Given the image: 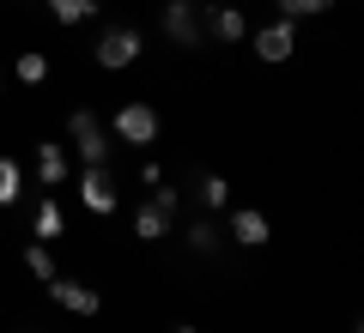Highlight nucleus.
Masks as SVG:
<instances>
[{
	"instance_id": "ddd939ff",
	"label": "nucleus",
	"mask_w": 364,
	"mask_h": 333,
	"mask_svg": "<svg viewBox=\"0 0 364 333\" xmlns=\"http://www.w3.org/2000/svg\"><path fill=\"white\" fill-rule=\"evenodd\" d=\"M67 176H73V164H67V146L37 140V182H43V188H67Z\"/></svg>"
},
{
	"instance_id": "423d86ee",
	"label": "nucleus",
	"mask_w": 364,
	"mask_h": 333,
	"mask_svg": "<svg viewBox=\"0 0 364 333\" xmlns=\"http://www.w3.org/2000/svg\"><path fill=\"white\" fill-rule=\"evenodd\" d=\"M200 37H207V49L213 43H243L249 37V18H243V6H231V0H200Z\"/></svg>"
},
{
	"instance_id": "9d476101",
	"label": "nucleus",
	"mask_w": 364,
	"mask_h": 333,
	"mask_svg": "<svg viewBox=\"0 0 364 333\" xmlns=\"http://www.w3.org/2000/svg\"><path fill=\"white\" fill-rule=\"evenodd\" d=\"M225 236H231L237 249H249V255H255V249L273 243V224H267V212H261V206H237V212H225Z\"/></svg>"
},
{
	"instance_id": "f3484780",
	"label": "nucleus",
	"mask_w": 364,
	"mask_h": 333,
	"mask_svg": "<svg viewBox=\"0 0 364 333\" xmlns=\"http://www.w3.org/2000/svg\"><path fill=\"white\" fill-rule=\"evenodd\" d=\"M18 194H25V170L13 152H0V206H18Z\"/></svg>"
},
{
	"instance_id": "6e6552de",
	"label": "nucleus",
	"mask_w": 364,
	"mask_h": 333,
	"mask_svg": "<svg viewBox=\"0 0 364 333\" xmlns=\"http://www.w3.org/2000/svg\"><path fill=\"white\" fill-rule=\"evenodd\" d=\"M243 43H249V49H255V61L279 67V61H291V55H298V25H291V18H273V25L249 31Z\"/></svg>"
},
{
	"instance_id": "20e7f679",
	"label": "nucleus",
	"mask_w": 364,
	"mask_h": 333,
	"mask_svg": "<svg viewBox=\"0 0 364 333\" xmlns=\"http://www.w3.org/2000/svg\"><path fill=\"white\" fill-rule=\"evenodd\" d=\"M158 31H164L170 49H207V37H200V0H164L158 6Z\"/></svg>"
},
{
	"instance_id": "7ed1b4c3",
	"label": "nucleus",
	"mask_w": 364,
	"mask_h": 333,
	"mask_svg": "<svg viewBox=\"0 0 364 333\" xmlns=\"http://www.w3.org/2000/svg\"><path fill=\"white\" fill-rule=\"evenodd\" d=\"M67 146H73L85 164H109V152H116V140H109V128H104L97 109H67Z\"/></svg>"
},
{
	"instance_id": "412c9836",
	"label": "nucleus",
	"mask_w": 364,
	"mask_h": 333,
	"mask_svg": "<svg viewBox=\"0 0 364 333\" xmlns=\"http://www.w3.org/2000/svg\"><path fill=\"white\" fill-rule=\"evenodd\" d=\"M0 91H6V67H0Z\"/></svg>"
},
{
	"instance_id": "2eb2a0df",
	"label": "nucleus",
	"mask_w": 364,
	"mask_h": 333,
	"mask_svg": "<svg viewBox=\"0 0 364 333\" xmlns=\"http://www.w3.org/2000/svg\"><path fill=\"white\" fill-rule=\"evenodd\" d=\"M13 79H18V85H31V91H37V85H49V55H43V49H18Z\"/></svg>"
},
{
	"instance_id": "1a4fd4ad",
	"label": "nucleus",
	"mask_w": 364,
	"mask_h": 333,
	"mask_svg": "<svg viewBox=\"0 0 364 333\" xmlns=\"http://www.w3.org/2000/svg\"><path fill=\"white\" fill-rule=\"evenodd\" d=\"M225 243H231V236H225V218H213V212H200V218L182 224V249H188L195 261H219Z\"/></svg>"
},
{
	"instance_id": "aec40b11",
	"label": "nucleus",
	"mask_w": 364,
	"mask_h": 333,
	"mask_svg": "<svg viewBox=\"0 0 364 333\" xmlns=\"http://www.w3.org/2000/svg\"><path fill=\"white\" fill-rule=\"evenodd\" d=\"M176 333H200V327H188V321H182V327H176Z\"/></svg>"
},
{
	"instance_id": "39448f33",
	"label": "nucleus",
	"mask_w": 364,
	"mask_h": 333,
	"mask_svg": "<svg viewBox=\"0 0 364 333\" xmlns=\"http://www.w3.org/2000/svg\"><path fill=\"white\" fill-rule=\"evenodd\" d=\"M97 67H104V73H122V67H134L146 55V37H140V25H109L104 37H97Z\"/></svg>"
},
{
	"instance_id": "f03ea898",
	"label": "nucleus",
	"mask_w": 364,
	"mask_h": 333,
	"mask_svg": "<svg viewBox=\"0 0 364 333\" xmlns=\"http://www.w3.org/2000/svg\"><path fill=\"white\" fill-rule=\"evenodd\" d=\"M109 140H116V146H134V152L158 146V109H152V103H140V97L116 103V109H109Z\"/></svg>"
},
{
	"instance_id": "a211bd4d",
	"label": "nucleus",
	"mask_w": 364,
	"mask_h": 333,
	"mask_svg": "<svg viewBox=\"0 0 364 333\" xmlns=\"http://www.w3.org/2000/svg\"><path fill=\"white\" fill-rule=\"evenodd\" d=\"M25 273H31L37 285H49V279H55V255H49V243H37V236L25 243Z\"/></svg>"
},
{
	"instance_id": "9b49d317",
	"label": "nucleus",
	"mask_w": 364,
	"mask_h": 333,
	"mask_svg": "<svg viewBox=\"0 0 364 333\" xmlns=\"http://www.w3.org/2000/svg\"><path fill=\"white\" fill-rule=\"evenodd\" d=\"M43 291H49L55 309H67V315H97V309H104V291H91L85 279H61V273H55Z\"/></svg>"
},
{
	"instance_id": "0eeeda50",
	"label": "nucleus",
	"mask_w": 364,
	"mask_h": 333,
	"mask_svg": "<svg viewBox=\"0 0 364 333\" xmlns=\"http://www.w3.org/2000/svg\"><path fill=\"white\" fill-rule=\"evenodd\" d=\"M79 206H85L91 218H109L122 206V188H116V176H109V164H85L79 170Z\"/></svg>"
},
{
	"instance_id": "f8f14e48",
	"label": "nucleus",
	"mask_w": 364,
	"mask_h": 333,
	"mask_svg": "<svg viewBox=\"0 0 364 333\" xmlns=\"http://www.w3.org/2000/svg\"><path fill=\"white\" fill-rule=\"evenodd\" d=\"M188 188H195L200 212H213V218H225V212H231V182H225L219 170H195V176H188Z\"/></svg>"
},
{
	"instance_id": "dca6fc26",
	"label": "nucleus",
	"mask_w": 364,
	"mask_h": 333,
	"mask_svg": "<svg viewBox=\"0 0 364 333\" xmlns=\"http://www.w3.org/2000/svg\"><path fill=\"white\" fill-rule=\"evenodd\" d=\"M43 6H49V18L55 25H85V18H97V6H104V0H43Z\"/></svg>"
},
{
	"instance_id": "f257e3e1",
	"label": "nucleus",
	"mask_w": 364,
	"mask_h": 333,
	"mask_svg": "<svg viewBox=\"0 0 364 333\" xmlns=\"http://www.w3.org/2000/svg\"><path fill=\"white\" fill-rule=\"evenodd\" d=\"M182 200H188L182 188H164V182H158V188L134 206V236H140V243H164V236L176 231V218H182Z\"/></svg>"
},
{
	"instance_id": "6ab92c4d",
	"label": "nucleus",
	"mask_w": 364,
	"mask_h": 333,
	"mask_svg": "<svg viewBox=\"0 0 364 333\" xmlns=\"http://www.w3.org/2000/svg\"><path fill=\"white\" fill-rule=\"evenodd\" d=\"M273 6H279V18H291V25H298V18H322L334 0H273Z\"/></svg>"
},
{
	"instance_id": "4468645a",
	"label": "nucleus",
	"mask_w": 364,
	"mask_h": 333,
	"mask_svg": "<svg viewBox=\"0 0 364 333\" xmlns=\"http://www.w3.org/2000/svg\"><path fill=\"white\" fill-rule=\"evenodd\" d=\"M61 231H67L61 200H49V194H43V200H37V218H31V236H37V243H61Z\"/></svg>"
}]
</instances>
